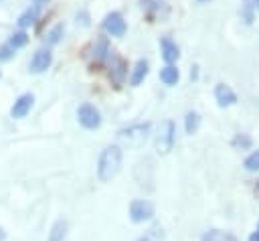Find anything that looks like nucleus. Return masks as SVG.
Wrapping results in <instances>:
<instances>
[{
	"mask_svg": "<svg viewBox=\"0 0 259 241\" xmlns=\"http://www.w3.org/2000/svg\"><path fill=\"white\" fill-rule=\"evenodd\" d=\"M121 148L119 146H107L103 148V152L99 154V162H97V178L101 182H109L111 178H115V174L121 168Z\"/></svg>",
	"mask_w": 259,
	"mask_h": 241,
	"instance_id": "obj_1",
	"label": "nucleus"
},
{
	"mask_svg": "<svg viewBox=\"0 0 259 241\" xmlns=\"http://www.w3.org/2000/svg\"><path fill=\"white\" fill-rule=\"evenodd\" d=\"M174 134H176V128H174V122L172 119H164L160 124V130L156 134V140H154V146L158 150V154H168L174 146Z\"/></svg>",
	"mask_w": 259,
	"mask_h": 241,
	"instance_id": "obj_2",
	"label": "nucleus"
},
{
	"mask_svg": "<svg viewBox=\"0 0 259 241\" xmlns=\"http://www.w3.org/2000/svg\"><path fill=\"white\" fill-rule=\"evenodd\" d=\"M119 140L127 146H142L148 136H150V124H136V126H130L125 130H121L119 134Z\"/></svg>",
	"mask_w": 259,
	"mask_h": 241,
	"instance_id": "obj_3",
	"label": "nucleus"
},
{
	"mask_svg": "<svg viewBox=\"0 0 259 241\" xmlns=\"http://www.w3.org/2000/svg\"><path fill=\"white\" fill-rule=\"evenodd\" d=\"M107 65H109V79L113 81L115 87H119L127 75V61L121 59L119 55H115L113 51H109V57H107Z\"/></svg>",
	"mask_w": 259,
	"mask_h": 241,
	"instance_id": "obj_4",
	"label": "nucleus"
},
{
	"mask_svg": "<svg viewBox=\"0 0 259 241\" xmlns=\"http://www.w3.org/2000/svg\"><path fill=\"white\" fill-rule=\"evenodd\" d=\"M77 119H79V124H81L83 128H87V130H95V128L101 126V113H99V109H97L95 105H91V103H81V105H79V109H77Z\"/></svg>",
	"mask_w": 259,
	"mask_h": 241,
	"instance_id": "obj_5",
	"label": "nucleus"
},
{
	"mask_svg": "<svg viewBox=\"0 0 259 241\" xmlns=\"http://www.w3.org/2000/svg\"><path fill=\"white\" fill-rule=\"evenodd\" d=\"M130 217L134 223H144L154 217V205L146 198H136L130 205Z\"/></svg>",
	"mask_w": 259,
	"mask_h": 241,
	"instance_id": "obj_6",
	"label": "nucleus"
},
{
	"mask_svg": "<svg viewBox=\"0 0 259 241\" xmlns=\"http://www.w3.org/2000/svg\"><path fill=\"white\" fill-rule=\"evenodd\" d=\"M103 30L107 34H111V36H123L125 30H127V24H125L121 12L113 10V12L105 14V18H103Z\"/></svg>",
	"mask_w": 259,
	"mask_h": 241,
	"instance_id": "obj_7",
	"label": "nucleus"
},
{
	"mask_svg": "<svg viewBox=\"0 0 259 241\" xmlns=\"http://www.w3.org/2000/svg\"><path fill=\"white\" fill-rule=\"evenodd\" d=\"M51 63H53V53L49 49H38L32 55L28 69H30V73H42V71H47L51 67Z\"/></svg>",
	"mask_w": 259,
	"mask_h": 241,
	"instance_id": "obj_8",
	"label": "nucleus"
},
{
	"mask_svg": "<svg viewBox=\"0 0 259 241\" xmlns=\"http://www.w3.org/2000/svg\"><path fill=\"white\" fill-rule=\"evenodd\" d=\"M214 99L221 107H229L237 103V93L231 89V85L227 83H217L214 85Z\"/></svg>",
	"mask_w": 259,
	"mask_h": 241,
	"instance_id": "obj_9",
	"label": "nucleus"
},
{
	"mask_svg": "<svg viewBox=\"0 0 259 241\" xmlns=\"http://www.w3.org/2000/svg\"><path fill=\"white\" fill-rule=\"evenodd\" d=\"M32 103H34V97H32V93H24V95H20V97L14 101V105L10 107V115H12V117H16V119L24 117V115L30 111Z\"/></svg>",
	"mask_w": 259,
	"mask_h": 241,
	"instance_id": "obj_10",
	"label": "nucleus"
},
{
	"mask_svg": "<svg viewBox=\"0 0 259 241\" xmlns=\"http://www.w3.org/2000/svg\"><path fill=\"white\" fill-rule=\"evenodd\" d=\"M160 51H162V59H164L168 65H172V63L180 57L178 45H176L172 38H168V36H164V38L160 41Z\"/></svg>",
	"mask_w": 259,
	"mask_h": 241,
	"instance_id": "obj_11",
	"label": "nucleus"
},
{
	"mask_svg": "<svg viewBox=\"0 0 259 241\" xmlns=\"http://www.w3.org/2000/svg\"><path fill=\"white\" fill-rule=\"evenodd\" d=\"M148 71H150V65H148V61H144V59H140L136 65H134V69H132V75H130V85H140L146 77H148Z\"/></svg>",
	"mask_w": 259,
	"mask_h": 241,
	"instance_id": "obj_12",
	"label": "nucleus"
},
{
	"mask_svg": "<svg viewBox=\"0 0 259 241\" xmlns=\"http://www.w3.org/2000/svg\"><path fill=\"white\" fill-rule=\"evenodd\" d=\"M107 57H109V45H107L105 38H99L97 45H95V49H93V61H95V65H103L107 61Z\"/></svg>",
	"mask_w": 259,
	"mask_h": 241,
	"instance_id": "obj_13",
	"label": "nucleus"
},
{
	"mask_svg": "<svg viewBox=\"0 0 259 241\" xmlns=\"http://www.w3.org/2000/svg\"><path fill=\"white\" fill-rule=\"evenodd\" d=\"M160 79H162L164 85H176L178 79H180V73H178V69L174 65H166L160 71Z\"/></svg>",
	"mask_w": 259,
	"mask_h": 241,
	"instance_id": "obj_14",
	"label": "nucleus"
},
{
	"mask_svg": "<svg viewBox=\"0 0 259 241\" xmlns=\"http://www.w3.org/2000/svg\"><path fill=\"white\" fill-rule=\"evenodd\" d=\"M36 16H38V6H32V8L24 10V12L18 16V26H20V28H26V26L34 24Z\"/></svg>",
	"mask_w": 259,
	"mask_h": 241,
	"instance_id": "obj_15",
	"label": "nucleus"
},
{
	"mask_svg": "<svg viewBox=\"0 0 259 241\" xmlns=\"http://www.w3.org/2000/svg\"><path fill=\"white\" fill-rule=\"evenodd\" d=\"M140 2H142V8L146 10V14H148L150 20L164 8V0H140Z\"/></svg>",
	"mask_w": 259,
	"mask_h": 241,
	"instance_id": "obj_16",
	"label": "nucleus"
},
{
	"mask_svg": "<svg viewBox=\"0 0 259 241\" xmlns=\"http://www.w3.org/2000/svg\"><path fill=\"white\" fill-rule=\"evenodd\" d=\"M198 126H200V115L196 113V111H188L186 113V117H184V128H186V134H196V130H198Z\"/></svg>",
	"mask_w": 259,
	"mask_h": 241,
	"instance_id": "obj_17",
	"label": "nucleus"
},
{
	"mask_svg": "<svg viewBox=\"0 0 259 241\" xmlns=\"http://www.w3.org/2000/svg\"><path fill=\"white\" fill-rule=\"evenodd\" d=\"M202 241H237V239H235V235H231V233H227V231L212 229V231H208V233L202 237Z\"/></svg>",
	"mask_w": 259,
	"mask_h": 241,
	"instance_id": "obj_18",
	"label": "nucleus"
},
{
	"mask_svg": "<svg viewBox=\"0 0 259 241\" xmlns=\"http://www.w3.org/2000/svg\"><path fill=\"white\" fill-rule=\"evenodd\" d=\"M65 235H67V223L65 221H57L53 225V231L49 235V241H63Z\"/></svg>",
	"mask_w": 259,
	"mask_h": 241,
	"instance_id": "obj_19",
	"label": "nucleus"
},
{
	"mask_svg": "<svg viewBox=\"0 0 259 241\" xmlns=\"http://www.w3.org/2000/svg\"><path fill=\"white\" fill-rule=\"evenodd\" d=\"M28 43V34L24 32V30H16V32H12V36H10V41H8V45L16 51V49H20V47H24Z\"/></svg>",
	"mask_w": 259,
	"mask_h": 241,
	"instance_id": "obj_20",
	"label": "nucleus"
},
{
	"mask_svg": "<svg viewBox=\"0 0 259 241\" xmlns=\"http://www.w3.org/2000/svg\"><path fill=\"white\" fill-rule=\"evenodd\" d=\"M63 32H65V26H63V24H55V26L47 32V45H57V43L61 41Z\"/></svg>",
	"mask_w": 259,
	"mask_h": 241,
	"instance_id": "obj_21",
	"label": "nucleus"
},
{
	"mask_svg": "<svg viewBox=\"0 0 259 241\" xmlns=\"http://www.w3.org/2000/svg\"><path fill=\"white\" fill-rule=\"evenodd\" d=\"M243 166L249 170V172H257L259 170V150H255L253 154H249L243 162Z\"/></svg>",
	"mask_w": 259,
	"mask_h": 241,
	"instance_id": "obj_22",
	"label": "nucleus"
},
{
	"mask_svg": "<svg viewBox=\"0 0 259 241\" xmlns=\"http://www.w3.org/2000/svg\"><path fill=\"white\" fill-rule=\"evenodd\" d=\"M253 8H255L253 0H245V4H243V10H241V14H243L245 22H253Z\"/></svg>",
	"mask_w": 259,
	"mask_h": 241,
	"instance_id": "obj_23",
	"label": "nucleus"
},
{
	"mask_svg": "<svg viewBox=\"0 0 259 241\" xmlns=\"http://www.w3.org/2000/svg\"><path fill=\"white\" fill-rule=\"evenodd\" d=\"M251 144H253V140H251L249 136H245V134H241V136H237V138L233 140V146H237V148H241V150L251 148Z\"/></svg>",
	"mask_w": 259,
	"mask_h": 241,
	"instance_id": "obj_24",
	"label": "nucleus"
},
{
	"mask_svg": "<svg viewBox=\"0 0 259 241\" xmlns=\"http://www.w3.org/2000/svg\"><path fill=\"white\" fill-rule=\"evenodd\" d=\"M14 57V49L6 43V45H2L0 47V61H8V59H12Z\"/></svg>",
	"mask_w": 259,
	"mask_h": 241,
	"instance_id": "obj_25",
	"label": "nucleus"
},
{
	"mask_svg": "<svg viewBox=\"0 0 259 241\" xmlns=\"http://www.w3.org/2000/svg\"><path fill=\"white\" fill-rule=\"evenodd\" d=\"M249 241H259V231H257V233H253V235L249 237Z\"/></svg>",
	"mask_w": 259,
	"mask_h": 241,
	"instance_id": "obj_26",
	"label": "nucleus"
},
{
	"mask_svg": "<svg viewBox=\"0 0 259 241\" xmlns=\"http://www.w3.org/2000/svg\"><path fill=\"white\" fill-rule=\"evenodd\" d=\"M255 196L259 198V180H257V184H255Z\"/></svg>",
	"mask_w": 259,
	"mask_h": 241,
	"instance_id": "obj_27",
	"label": "nucleus"
},
{
	"mask_svg": "<svg viewBox=\"0 0 259 241\" xmlns=\"http://www.w3.org/2000/svg\"><path fill=\"white\" fill-rule=\"evenodd\" d=\"M42 2H47V0H34V6H40Z\"/></svg>",
	"mask_w": 259,
	"mask_h": 241,
	"instance_id": "obj_28",
	"label": "nucleus"
},
{
	"mask_svg": "<svg viewBox=\"0 0 259 241\" xmlns=\"http://www.w3.org/2000/svg\"><path fill=\"white\" fill-rule=\"evenodd\" d=\"M4 237H6V235H4V231L0 229V241H4Z\"/></svg>",
	"mask_w": 259,
	"mask_h": 241,
	"instance_id": "obj_29",
	"label": "nucleus"
},
{
	"mask_svg": "<svg viewBox=\"0 0 259 241\" xmlns=\"http://www.w3.org/2000/svg\"><path fill=\"white\" fill-rule=\"evenodd\" d=\"M253 4H255V8H259V0H253Z\"/></svg>",
	"mask_w": 259,
	"mask_h": 241,
	"instance_id": "obj_30",
	"label": "nucleus"
},
{
	"mask_svg": "<svg viewBox=\"0 0 259 241\" xmlns=\"http://www.w3.org/2000/svg\"><path fill=\"white\" fill-rule=\"evenodd\" d=\"M198 2H208V0H198Z\"/></svg>",
	"mask_w": 259,
	"mask_h": 241,
	"instance_id": "obj_31",
	"label": "nucleus"
}]
</instances>
